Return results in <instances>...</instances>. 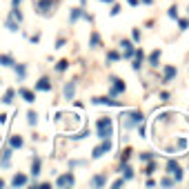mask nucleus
I'll use <instances>...</instances> for the list:
<instances>
[{
    "instance_id": "f257e3e1",
    "label": "nucleus",
    "mask_w": 189,
    "mask_h": 189,
    "mask_svg": "<svg viewBox=\"0 0 189 189\" xmlns=\"http://www.w3.org/2000/svg\"><path fill=\"white\" fill-rule=\"evenodd\" d=\"M96 129H98V138L105 140V138H111L113 136V120L109 116H102L100 120L96 123Z\"/></svg>"
},
{
    "instance_id": "f03ea898",
    "label": "nucleus",
    "mask_w": 189,
    "mask_h": 189,
    "mask_svg": "<svg viewBox=\"0 0 189 189\" xmlns=\"http://www.w3.org/2000/svg\"><path fill=\"white\" fill-rule=\"evenodd\" d=\"M140 123H143V113H140V111H127L123 116V127L125 129H129L134 125H140Z\"/></svg>"
},
{
    "instance_id": "7ed1b4c3",
    "label": "nucleus",
    "mask_w": 189,
    "mask_h": 189,
    "mask_svg": "<svg viewBox=\"0 0 189 189\" xmlns=\"http://www.w3.org/2000/svg\"><path fill=\"white\" fill-rule=\"evenodd\" d=\"M167 171L174 176V180H176V182H180V180H182V176H185L182 167H180V165H178L174 158H169V160H167Z\"/></svg>"
},
{
    "instance_id": "20e7f679",
    "label": "nucleus",
    "mask_w": 189,
    "mask_h": 189,
    "mask_svg": "<svg viewBox=\"0 0 189 189\" xmlns=\"http://www.w3.org/2000/svg\"><path fill=\"white\" fill-rule=\"evenodd\" d=\"M107 151H111V140H109V138H105V140H102V145H100V147H96V149H93V154H91V158H100V156H105Z\"/></svg>"
},
{
    "instance_id": "39448f33",
    "label": "nucleus",
    "mask_w": 189,
    "mask_h": 189,
    "mask_svg": "<svg viewBox=\"0 0 189 189\" xmlns=\"http://www.w3.org/2000/svg\"><path fill=\"white\" fill-rule=\"evenodd\" d=\"M125 91V82L120 80V78H111V89H109V93L111 96H118V93H123Z\"/></svg>"
},
{
    "instance_id": "423d86ee",
    "label": "nucleus",
    "mask_w": 189,
    "mask_h": 189,
    "mask_svg": "<svg viewBox=\"0 0 189 189\" xmlns=\"http://www.w3.org/2000/svg\"><path fill=\"white\" fill-rule=\"evenodd\" d=\"M74 182H76L74 174H62V176H58V180H56V185H58V187H71Z\"/></svg>"
},
{
    "instance_id": "0eeeda50",
    "label": "nucleus",
    "mask_w": 189,
    "mask_h": 189,
    "mask_svg": "<svg viewBox=\"0 0 189 189\" xmlns=\"http://www.w3.org/2000/svg\"><path fill=\"white\" fill-rule=\"evenodd\" d=\"M120 47H123V51H125V58H134L136 47H134V42H131V40H123V42H120Z\"/></svg>"
},
{
    "instance_id": "6e6552de",
    "label": "nucleus",
    "mask_w": 189,
    "mask_h": 189,
    "mask_svg": "<svg viewBox=\"0 0 189 189\" xmlns=\"http://www.w3.org/2000/svg\"><path fill=\"white\" fill-rule=\"evenodd\" d=\"M93 105H107V107H123L118 100L113 98H93Z\"/></svg>"
},
{
    "instance_id": "1a4fd4ad",
    "label": "nucleus",
    "mask_w": 189,
    "mask_h": 189,
    "mask_svg": "<svg viewBox=\"0 0 189 189\" xmlns=\"http://www.w3.org/2000/svg\"><path fill=\"white\" fill-rule=\"evenodd\" d=\"M174 76H176V67L167 65V67H165V74H162V82H171Z\"/></svg>"
},
{
    "instance_id": "9d476101",
    "label": "nucleus",
    "mask_w": 189,
    "mask_h": 189,
    "mask_svg": "<svg viewBox=\"0 0 189 189\" xmlns=\"http://www.w3.org/2000/svg\"><path fill=\"white\" fill-rule=\"evenodd\" d=\"M74 93H76V82L71 80V82H67V85H65V98H67V100H71V98H74Z\"/></svg>"
},
{
    "instance_id": "9b49d317",
    "label": "nucleus",
    "mask_w": 189,
    "mask_h": 189,
    "mask_svg": "<svg viewBox=\"0 0 189 189\" xmlns=\"http://www.w3.org/2000/svg\"><path fill=\"white\" fill-rule=\"evenodd\" d=\"M36 89H38V91H49V89H51L49 78H40V80L36 82Z\"/></svg>"
},
{
    "instance_id": "f8f14e48",
    "label": "nucleus",
    "mask_w": 189,
    "mask_h": 189,
    "mask_svg": "<svg viewBox=\"0 0 189 189\" xmlns=\"http://www.w3.org/2000/svg\"><path fill=\"white\" fill-rule=\"evenodd\" d=\"M187 147H189V140H187L185 136H180V138L176 140V149H178V151H187Z\"/></svg>"
},
{
    "instance_id": "ddd939ff",
    "label": "nucleus",
    "mask_w": 189,
    "mask_h": 189,
    "mask_svg": "<svg viewBox=\"0 0 189 189\" xmlns=\"http://www.w3.org/2000/svg\"><path fill=\"white\" fill-rule=\"evenodd\" d=\"M158 62H160V49L151 51V56H149V65H151V67H160Z\"/></svg>"
},
{
    "instance_id": "4468645a",
    "label": "nucleus",
    "mask_w": 189,
    "mask_h": 189,
    "mask_svg": "<svg viewBox=\"0 0 189 189\" xmlns=\"http://www.w3.org/2000/svg\"><path fill=\"white\" fill-rule=\"evenodd\" d=\"M11 185H13V187H20V185H27V176H25V174H18V176H13Z\"/></svg>"
},
{
    "instance_id": "2eb2a0df",
    "label": "nucleus",
    "mask_w": 189,
    "mask_h": 189,
    "mask_svg": "<svg viewBox=\"0 0 189 189\" xmlns=\"http://www.w3.org/2000/svg\"><path fill=\"white\" fill-rule=\"evenodd\" d=\"M102 185H107V178L105 176H93L91 178V187H102Z\"/></svg>"
},
{
    "instance_id": "dca6fc26",
    "label": "nucleus",
    "mask_w": 189,
    "mask_h": 189,
    "mask_svg": "<svg viewBox=\"0 0 189 189\" xmlns=\"http://www.w3.org/2000/svg\"><path fill=\"white\" fill-rule=\"evenodd\" d=\"M0 65H3V67H13L16 62H13V58H11V56L3 54V56H0Z\"/></svg>"
},
{
    "instance_id": "f3484780",
    "label": "nucleus",
    "mask_w": 189,
    "mask_h": 189,
    "mask_svg": "<svg viewBox=\"0 0 189 189\" xmlns=\"http://www.w3.org/2000/svg\"><path fill=\"white\" fill-rule=\"evenodd\" d=\"M120 171H123V178H125V180H131V178H134V169L129 167V165H123Z\"/></svg>"
},
{
    "instance_id": "a211bd4d",
    "label": "nucleus",
    "mask_w": 189,
    "mask_h": 189,
    "mask_svg": "<svg viewBox=\"0 0 189 189\" xmlns=\"http://www.w3.org/2000/svg\"><path fill=\"white\" fill-rule=\"evenodd\" d=\"M20 96L25 98L27 102H34V100H36V96H34V91H27V89H20Z\"/></svg>"
},
{
    "instance_id": "6ab92c4d",
    "label": "nucleus",
    "mask_w": 189,
    "mask_h": 189,
    "mask_svg": "<svg viewBox=\"0 0 189 189\" xmlns=\"http://www.w3.org/2000/svg\"><path fill=\"white\" fill-rule=\"evenodd\" d=\"M49 7H51V0H40V3H38V11L40 13H45Z\"/></svg>"
},
{
    "instance_id": "aec40b11",
    "label": "nucleus",
    "mask_w": 189,
    "mask_h": 189,
    "mask_svg": "<svg viewBox=\"0 0 189 189\" xmlns=\"http://www.w3.org/2000/svg\"><path fill=\"white\" fill-rule=\"evenodd\" d=\"M31 174L38 176L40 174V158H34V165H31Z\"/></svg>"
},
{
    "instance_id": "412c9836",
    "label": "nucleus",
    "mask_w": 189,
    "mask_h": 189,
    "mask_svg": "<svg viewBox=\"0 0 189 189\" xmlns=\"http://www.w3.org/2000/svg\"><path fill=\"white\" fill-rule=\"evenodd\" d=\"M174 182H176V180H174V178H169V176H165V178H160V185H162V187H171Z\"/></svg>"
},
{
    "instance_id": "4be33fe9",
    "label": "nucleus",
    "mask_w": 189,
    "mask_h": 189,
    "mask_svg": "<svg viewBox=\"0 0 189 189\" xmlns=\"http://www.w3.org/2000/svg\"><path fill=\"white\" fill-rule=\"evenodd\" d=\"M140 160H143V162H151V160H154V154H151V151L140 154Z\"/></svg>"
},
{
    "instance_id": "5701e85b",
    "label": "nucleus",
    "mask_w": 189,
    "mask_h": 189,
    "mask_svg": "<svg viewBox=\"0 0 189 189\" xmlns=\"http://www.w3.org/2000/svg\"><path fill=\"white\" fill-rule=\"evenodd\" d=\"M11 160V149H5V156H3V167H7Z\"/></svg>"
},
{
    "instance_id": "b1692460",
    "label": "nucleus",
    "mask_w": 189,
    "mask_h": 189,
    "mask_svg": "<svg viewBox=\"0 0 189 189\" xmlns=\"http://www.w3.org/2000/svg\"><path fill=\"white\" fill-rule=\"evenodd\" d=\"M178 25H180V31H185V29H189V20L187 18H178Z\"/></svg>"
},
{
    "instance_id": "393cba45",
    "label": "nucleus",
    "mask_w": 189,
    "mask_h": 189,
    "mask_svg": "<svg viewBox=\"0 0 189 189\" xmlns=\"http://www.w3.org/2000/svg\"><path fill=\"white\" fill-rule=\"evenodd\" d=\"M11 147H22V138L20 136H13L11 138Z\"/></svg>"
},
{
    "instance_id": "a878e982",
    "label": "nucleus",
    "mask_w": 189,
    "mask_h": 189,
    "mask_svg": "<svg viewBox=\"0 0 189 189\" xmlns=\"http://www.w3.org/2000/svg\"><path fill=\"white\" fill-rule=\"evenodd\" d=\"M11 100H13V91H11V89H9V91H7V93H5V98H3V102H7V105H9V102H11Z\"/></svg>"
},
{
    "instance_id": "bb28decb",
    "label": "nucleus",
    "mask_w": 189,
    "mask_h": 189,
    "mask_svg": "<svg viewBox=\"0 0 189 189\" xmlns=\"http://www.w3.org/2000/svg\"><path fill=\"white\" fill-rule=\"evenodd\" d=\"M13 67H16L18 76H20V78H25V65H13Z\"/></svg>"
},
{
    "instance_id": "cd10ccee",
    "label": "nucleus",
    "mask_w": 189,
    "mask_h": 189,
    "mask_svg": "<svg viewBox=\"0 0 189 189\" xmlns=\"http://www.w3.org/2000/svg\"><path fill=\"white\" fill-rule=\"evenodd\" d=\"M67 67H69V62H67V60H60V62L56 65V69H58V71H65Z\"/></svg>"
},
{
    "instance_id": "c85d7f7f",
    "label": "nucleus",
    "mask_w": 189,
    "mask_h": 189,
    "mask_svg": "<svg viewBox=\"0 0 189 189\" xmlns=\"http://www.w3.org/2000/svg\"><path fill=\"white\" fill-rule=\"evenodd\" d=\"M134 69H136V71H140V67H143V60H140V58H134V65H131Z\"/></svg>"
},
{
    "instance_id": "c756f323",
    "label": "nucleus",
    "mask_w": 189,
    "mask_h": 189,
    "mask_svg": "<svg viewBox=\"0 0 189 189\" xmlns=\"http://www.w3.org/2000/svg\"><path fill=\"white\" fill-rule=\"evenodd\" d=\"M169 18H171V20H178V9H176V7L169 9Z\"/></svg>"
},
{
    "instance_id": "7c9ffc66",
    "label": "nucleus",
    "mask_w": 189,
    "mask_h": 189,
    "mask_svg": "<svg viewBox=\"0 0 189 189\" xmlns=\"http://www.w3.org/2000/svg\"><path fill=\"white\" fill-rule=\"evenodd\" d=\"M100 45V38H98V34H93L91 36V47H98Z\"/></svg>"
},
{
    "instance_id": "2f4dec72",
    "label": "nucleus",
    "mask_w": 189,
    "mask_h": 189,
    "mask_svg": "<svg viewBox=\"0 0 189 189\" xmlns=\"http://www.w3.org/2000/svg\"><path fill=\"white\" fill-rule=\"evenodd\" d=\"M107 58H109V60H118V58H120V54H118V51H109Z\"/></svg>"
},
{
    "instance_id": "473e14b6",
    "label": "nucleus",
    "mask_w": 189,
    "mask_h": 189,
    "mask_svg": "<svg viewBox=\"0 0 189 189\" xmlns=\"http://www.w3.org/2000/svg\"><path fill=\"white\" fill-rule=\"evenodd\" d=\"M7 27H9L11 31H16V29H18V25H16V22H13V20H9V18H7Z\"/></svg>"
},
{
    "instance_id": "72a5a7b5",
    "label": "nucleus",
    "mask_w": 189,
    "mask_h": 189,
    "mask_svg": "<svg viewBox=\"0 0 189 189\" xmlns=\"http://www.w3.org/2000/svg\"><path fill=\"white\" fill-rule=\"evenodd\" d=\"M138 134H140V138H145V136H147V129H145V125H140V127H138Z\"/></svg>"
},
{
    "instance_id": "f704fd0d",
    "label": "nucleus",
    "mask_w": 189,
    "mask_h": 189,
    "mask_svg": "<svg viewBox=\"0 0 189 189\" xmlns=\"http://www.w3.org/2000/svg\"><path fill=\"white\" fill-rule=\"evenodd\" d=\"M154 171H156V165H154V162H151V165H149V167H147V171H145V174H147V176H151V174H154Z\"/></svg>"
},
{
    "instance_id": "c9c22d12",
    "label": "nucleus",
    "mask_w": 189,
    "mask_h": 189,
    "mask_svg": "<svg viewBox=\"0 0 189 189\" xmlns=\"http://www.w3.org/2000/svg\"><path fill=\"white\" fill-rule=\"evenodd\" d=\"M123 185H125V178H120V180H113V182H111V187H123Z\"/></svg>"
},
{
    "instance_id": "e433bc0d",
    "label": "nucleus",
    "mask_w": 189,
    "mask_h": 189,
    "mask_svg": "<svg viewBox=\"0 0 189 189\" xmlns=\"http://www.w3.org/2000/svg\"><path fill=\"white\" fill-rule=\"evenodd\" d=\"M27 118H29V125H36V113H34V111H31Z\"/></svg>"
},
{
    "instance_id": "4c0bfd02",
    "label": "nucleus",
    "mask_w": 189,
    "mask_h": 189,
    "mask_svg": "<svg viewBox=\"0 0 189 189\" xmlns=\"http://www.w3.org/2000/svg\"><path fill=\"white\" fill-rule=\"evenodd\" d=\"M134 42H140V31L134 29Z\"/></svg>"
},
{
    "instance_id": "58836bf2",
    "label": "nucleus",
    "mask_w": 189,
    "mask_h": 189,
    "mask_svg": "<svg viewBox=\"0 0 189 189\" xmlns=\"http://www.w3.org/2000/svg\"><path fill=\"white\" fill-rule=\"evenodd\" d=\"M118 13H120V7H118V5H113V9H111V16H118Z\"/></svg>"
},
{
    "instance_id": "ea45409f",
    "label": "nucleus",
    "mask_w": 189,
    "mask_h": 189,
    "mask_svg": "<svg viewBox=\"0 0 189 189\" xmlns=\"http://www.w3.org/2000/svg\"><path fill=\"white\" fill-rule=\"evenodd\" d=\"M127 3H129L131 7H136V5H138V0H127Z\"/></svg>"
},
{
    "instance_id": "a19ab883",
    "label": "nucleus",
    "mask_w": 189,
    "mask_h": 189,
    "mask_svg": "<svg viewBox=\"0 0 189 189\" xmlns=\"http://www.w3.org/2000/svg\"><path fill=\"white\" fill-rule=\"evenodd\" d=\"M143 3H145V5H151V3H154V0H143Z\"/></svg>"
},
{
    "instance_id": "79ce46f5",
    "label": "nucleus",
    "mask_w": 189,
    "mask_h": 189,
    "mask_svg": "<svg viewBox=\"0 0 189 189\" xmlns=\"http://www.w3.org/2000/svg\"><path fill=\"white\" fill-rule=\"evenodd\" d=\"M102 3H113V0H102Z\"/></svg>"
},
{
    "instance_id": "37998d69",
    "label": "nucleus",
    "mask_w": 189,
    "mask_h": 189,
    "mask_svg": "<svg viewBox=\"0 0 189 189\" xmlns=\"http://www.w3.org/2000/svg\"><path fill=\"white\" fill-rule=\"evenodd\" d=\"M18 3H20V0H13V5H18Z\"/></svg>"
},
{
    "instance_id": "c03bdc74",
    "label": "nucleus",
    "mask_w": 189,
    "mask_h": 189,
    "mask_svg": "<svg viewBox=\"0 0 189 189\" xmlns=\"http://www.w3.org/2000/svg\"><path fill=\"white\" fill-rule=\"evenodd\" d=\"M3 185H5V182H3V180H0V187H3Z\"/></svg>"
}]
</instances>
